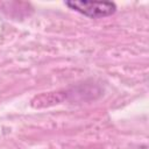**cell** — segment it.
<instances>
[{"mask_svg": "<svg viewBox=\"0 0 149 149\" xmlns=\"http://www.w3.org/2000/svg\"><path fill=\"white\" fill-rule=\"evenodd\" d=\"M65 5L87 17L91 19H99L109 16L115 13L116 6L114 2H106V1H65Z\"/></svg>", "mask_w": 149, "mask_h": 149, "instance_id": "1", "label": "cell"}]
</instances>
